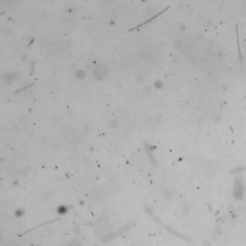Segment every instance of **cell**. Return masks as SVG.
<instances>
[{
  "mask_svg": "<svg viewBox=\"0 0 246 246\" xmlns=\"http://www.w3.org/2000/svg\"><path fill=\"white\" fill-rule=\"evenodd\" d=\"M244 194V186L243 183L240 179H237V181L235 182L234 186V197L235 199L240 200Z\"/></svg>",
  "mask_w": 246,
  "mask_h": 246,
  "instance_id": "cell-1",
  "label": "cell"
},
{
  "mask_svg": "<svg viewBox=\"0 0 246 246\" xmlns=\"http://www.w3.org/2000/svg\"><path fill=\"white\" fill-rule=\"evenodd\" d=\"M57 212H58V213H59V214H62V216H63V214H65V213H67L68 212V207L64 206V205H63V206L58 207Z\"/></svg>",
  "mask_w": 246,
  "mask_h": 246,
  "instance_id": "cell-2",
  "label": "cell"
},
{
  "mask_svg": "<svg viewBox=\"0 0 246 246\" xmlns=\"http://www.w3.org/2000/svg\"><path fill=\"white\" fill-rule=\"evenodd\" d=\"M15 214H16V216L20 217V216H22L23 214H24V211L22 209H18V210H16V212H15Z\"/></svg>",
  "mask_w": 246,
  "mask_h": 246,
  "instance_id": "cell-3",
  "label": "cell"
}]
</instances>
